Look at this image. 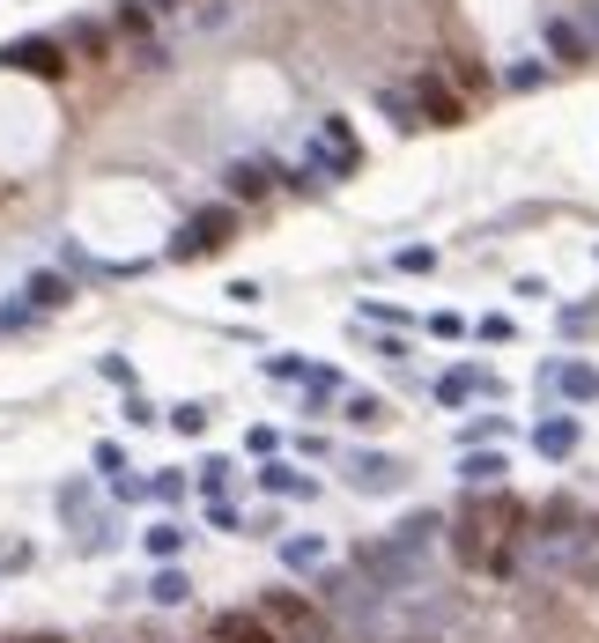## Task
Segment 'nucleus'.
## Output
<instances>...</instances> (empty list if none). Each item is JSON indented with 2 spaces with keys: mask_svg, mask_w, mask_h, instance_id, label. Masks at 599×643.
<instances>
[{
  "mask_svg": "<svg viewBox=\"0 0 599 643\" xmlns=\"http://www.w3.org/2000/svg\"><path fill=\"white\" fill-rule=\"evenodd\" d=\"M489 437H503V414H474V422H466V444H489Z\"/></svg>",
  "mask_w": 599,
  "mask_h": 643,
  "instance_id": "27",
  "label": "nucleus"
},
{
  "mask_svg": "<svg viewBox=\"0 0 599 643\" xmlns=\"http://www.w3.org/2000/svg\"><path fill=\"white\" fill-rule=\"evenodd\" d=\"M415 104H422V126H459V119H466L459 89L437 82V74H422V82H415Z\"/></svg>",
  "mask_w": 599,
  "mask_h": 643,
  "instance_id": "10",
  "label": "nucleus"
},
{
  "mask_svg": "<svg viewBox=\"0 0 599 643\" xmlns=\"http://www.w3.org/2000/svg\"><path fill=\"white\" fill-rule=\"evenodd\" d=\"M548 82V60H518V67H503V89H518V97H526V89H540Z\"/></svg>",
  "mask_w": 599,
  "mask_h": 643,
  "instance_id": "22",
  "label": "nucleus"
},
{
  "mask_svg": "<svg viewBox=\"0 0 599 643\" xmlns=\"http://www.w3.org/2000/svg\"><path fill=\"white\" fill-rule=\"evenodd\" d=\"M0 67L37 74V82H60V74H67V60H60V45H52V37H15V45H0Z\"/></svg>",
  "mask_w": 599,
  "mask_h": 643,
  "instance_id": "6",
  "label": "nucleus"
},
{
  "mask_svg": "<svg viewBox=\"0 0 599 643\" xmlns=\"http://www.w3.org/2000/svg\"><path fill=\"white\" fill-rule=\"evenodd\" d=\"M378 111H385L392 126H407V134L422 126V104H415V89H378Z\"/></svg>",
  "mask_w": 599,
  "mask_h": 643,
  "instance_id": "17",
  "label": "nucleus"
},
{
  "mask_svg": "<svg viewBox=\"0 0 599 643\" xmlns=\"http://www.w3.org/2000/svg\"><path fill=\"white\" fill-rule=\"evenodd\" d=\"M141 8H185V0H141Z\"/></svg>",
  "mask_w": 599,
  "mask_h": 643,
  "instance_id": "32",
  "label": "nucleus"
},
{
  "mask_svg": "<svg viewBox=\"0 0 599 643\" xmlns=\"http://www.w3.org/2000/svg\"><path fill=\"white\" fill-rule=\"evenodd\" d=\"M259 621L282 629V636H318V607H311V599H296V592H282V584L259 592Z\"/></svg>",
  "mask_w": 599,
  "mask_h": 643,
  "instance_id": "5",
  "label": "nucleus"
},
{
  "mask_svg": "<svg viewBox=\"0 0 599 643\" xmlns=\"http://www.w3.org/2000/svg\"><path fill=\"white\" fill-rule=\"evenodd\" d=\"M148 496H156V503H178V496H185V481H178V466H163V474H156V481H148Z\"/></svg>",
  "mask_w": 599,
  "mask_h": 643,
  "instance_id": "26",
  "label": "nucleus"
},
{
  "mask_svg": "<svg viewBox=\"0 0 599 643\" xmlns=\"http://www.w3.org/2000/svg\"><path fill=\"white\" fill-rule=\"evenodd\" d=\"M230 474H237L230 459H200V488H208V496H222V488H230Z\"/></svg>",
  "mask_w": 599,
  "mask_h": 643,
  "instance_id": "25",
  "label": "nucleus"
},
{
  "mask_svg": "<svg viewBox=\"0 0 599 643\" xmlns=\"http://www.w3.org/2000/svg\"><path fill=\"white\" fill-rule=\"evenodd\" d=\"M496 370H474V363H466V370H444L437 377V407H466V400H496Z\"/></svg>",
  "mask_w": 599,
  "mask_h": 643,
  "instance_id": "7",
  "label": "nucleus"
},
{
  "mask_svg": "<svg viewBox=\"0 0 599 643\" xmlns=\"http://www.w3.org/2000/svg\"><path fill=\"white\" fill-rule=\"evenodd\" d=\"M156 414H163V407H148L141 392H134V400H126V422H134V429H148V422H156Z\"/></svg>",
  "mask_w": 599,
  "mask_h": 643,
  "instance_id": "31",
  "label": "nucleus"
},
{
  "mask_svg": "<svg viewBox=\"0 0 599 643\" xmlns=\"http://www.w3.org/2000/svg\"><path fill=\"white\" fill-rule=\"evenodd\" d=\"M259 488H267V496H318V481L296 474L289 459H267V466H259Z\"/></svg>",
  "mask_w": 599,
  "mask_h": 643,
  "instance_id": "14",
  "label": "nucleus"
},
{
  "mask_svg": "<svg viewBox=\"0 0 599 643\" xmlns=\"http://www.w3.org/2000/svg\"><path fill=\"white\" fill-rule=\"evenodd\" d=\"M333 562V547H326V533H289L282 540V570H296V577H311V570H326Z\"/></svg>",
  "mask_w": 599,
  "mask_h": 643,
  "instance_id": "13",
  "label": "nucleus"
},
{
  "mask_svg": "<svg viewBox=\"0 0 599 643\" xmlns=\"http://www.w3.org/2000/svg\"><path fill=\"white\" fill-rule=\"evenodd\" d=\"M474 333H481V340H496V348H503V340H511L518 326H511V318H481V326H474Z\"/></svg>",
  "mask_w": 599,
  "mask_h": 643,
  "instance_id": "30",
  "label": "nucleus"
},
{
  "mask_svg": "<svg viewBox=\"0 0 599 643\" xmlns=\"http://www.w3.org/2000/svg\"><path fill=\"white\" fill-rule=\"evenodd\" d=\"M208 636H215V643H289L282 629H267V621H259V607H252V614H215Z\"/></svg>",
  "mask_w": 599,
  "mask_h": 643,
  "instance_id": "12",
  "label": "nucleus"
},
{
  "mask_svg": "<svg viewBox=\"0 0 599 643\" xmlns=\"http://www.w3.org/2000/svg\"><path fill=\"white\" fill-rule=\"evenodd\" d=\"M230 230H237V207H200V215L171 237V259H208V252L230 244Z\"/></svg>",
  "mask_w": 599,
  "mask_h": 643,
  "instance_id": "2",
  "label": "nucleus"
},
{
  "mask_svg": "<svg viewBox=\"0 0 599 643\" xmlns=\"http://www.w3.org/2000/svg\"><path fill=\"white\" fill-rule=\"evenodd\" d=\"M392 267H400V274H429L437 252H429V244H407V252H392Z\"/></svg>",
  "mask_w": 599,
  "mask_h": 643,
  "instance_id": "24",
  "label": "nucleus"
},
{
  "mask_svg": "<svg viewBox=\"0 0 599 643\" xmlns=\"http://www.w3.org/2000/svg\"><path fill=\"white\" fill-rule=\"evenodd\" d=\"M540 37H548V60H555V67H585L592 52H599L592 30H577L570 15H548V30H540Z\"/></svg>",
  "mask_w": 599,
  "mask_h": 643,
  "instance_id": "8",
  "label": "nucleus"
},
{
  "mask_svg": "<svg viewBox=\"0 0 599 643\" xmlns=\"http://www.w3.org/2000/svg\"><path fill=\"white\" fill-rule=\"evenodd\" d=\"M23 296H30V304H37V311H67V304H74V289H67V274H30V281H23Z\"/></svg>",
  "mask_w": 599,
  "mask_h": 643,
  "instance_id": "16",
  "label": "nucleus"
},
{
  "mask_svg": "<svg viewBox=\"0 0 599 643\" xmlns=\"http://www.w3.org/2000/svg\"><path fill=\"white\" fill-rule=\"evenodd\" d=\"M348 422L355 429H378V422H392V407L378 400V392H348Z\"/></svg>",
  "mask_w": 599,
  "mask_h": 643,
  "instance_id": "20",
  "label": "nucleus"
},
{
  "mask_svg": "<svg viewBox=\"0 0 599 643\" xmlns=\"http://www.w3.org/2000/svg\"><path fill=\"white\" fill-rule=\"evenodd\" d=\"M141 592H148V599H156V607H185V592H193V584H185V570H171V562H163V570H156V577H148V584H141Z\"/></svg>",
  "mask_w": 599,
  "mask_h": 643,
  "instance_id": "18",
  "label": "nucleus"
},
{
  "mask_svg": "<svg viewBox=\"0 0 599 643\" xmlns=\"http://www.w3.org/2000/svg\"><path fill=\"white\" fill-rule=\"evenodd\" d=\"M481 496V488H474ZM518 533H526V510L511 496H481L459 510V562L466 570H489V577H511L518 570Z\"/></svg>",
  "mask_w": 599,
  "mask_h": 643,
  "instance_id": "1",
  "label": "nucleus"
},
{
  "mask_svg": "<svg viewBox=\"0 0 599 643\" xmlns=\"http://www.w3.org/2000/svg\"><path fill=\"white\" fill-rule=\"evenodd\" d=\"M341 474H348L355 496H392V488L407 481V466H400V459H385V451H348Z\"/></svg>",
  "mask_w": 599,
  "mask_h": 643,
  "instance_id": "4",
  "label": "nucleus"
},
{
  "mask_svg": "<svg viewBox=\"0 0 599 643\" xmlns=\"http://www.w3.org/2000/svg\"><path fill=\"white\" fill-rule=\"evenodd\" d=\"M503 474H511V466H503V451H466V459H459V481H466V488H496Z\"/></svg>",
  "mask_w": 599,
  "mask_h": 643,
  "instance_id": "15",
  "label": "nucleus"
},
{
  "mask_svg": "<svg viewBox=\"0 0 599 643\" xmlns=\"http://www.w3.org/2000/svg\"><path fill=\"white\" fill-rule=\"evenodd\" d=\"M171 429H178V437H200V429H208V400H178L171 407Z\"/></svg>",
  "mask_w": 599,
  "mask_h": 643,
  "instance_id": "23",
  "label": "nucleus"
},
{
  "mask_svg": "<svg viewBox=\"0 0 599 643\" xmlns=\"http://www.w3.org/2000/svg\"><path fill=\"white\" fill-rule=\"evenodd\" d=\"M540 392H555V400H570V407H592L599 400V370L585 355H555V363L540 370Z\"/></svg>",
  "mask_w": 599,
  "mask_h": 643,
  "instance_id": "3",
  "label": "nucleus"
},
{
  "mask_svg": "<svg viewBox=\"0 0 599 643\" xmlns=\"http://www.w3.org/2000/svg\"><path fill=\"white\" fill-rule=\"evenodd\" d=\"M222 178H230V200H267L274 185H282V170H274L267 156H237Z\"/></svg>",
  "mask_w": 599,
  "mask_h": 643,
  "instance_id": "9",
  "label": "nucleus"
},
{
  "mask_svg": "<svg viewBox=\"0 0 599 643\" xmlns=\"http://www.w3.org/2000/svg\"><path fill=\"white\" fill-rule=\"evenodd\" d=\"M429 333H437V340H459L466 318H459V311H437V318H429Z\"/></svg>",
  "mask_w": 599,
  "mask_h": 643,
  "instance_id": "29",
  "label": "nucleus"
},
{
  "mask_svg": "<svg viewBox=\"0 0 599 643\" xmlns=\"http://www.w3.org/2000/svg\"><path fill=\"white\" fill-rule=\"evenodd\" d=\"M141 547H148L156 562H178V547H185V525H171V518H163V525H148V533H141Z\"/></svg>",
  "mask_w": 599,
  "mask_h": 643,
  "instance_id": "19",
  "label": "nucleus"
},
{
  "mask_svg": "<svg viewBox=\"0 0 599 643\" xmlns=\"http://www.w3.org/2000/svg\"><path fill=\"white\" fill-rule=\"evenodd\" d=\"M577 437H585V429H577V414H548V422L533 429V451L563 466V459H577Z\"/></svg>",
  "mask_w": 599,
  "mask_h": 643,
  "instance_id": "11",
  "label": "nucleus"
},
{
  "mask_svg": "<svg viewBox=\"0 0 599 643\" xmlns=\"http://www.w3.org/2000/svg\"><path fill=\"white\" fill-rule=\"evenodd\" d=\"M259 370H267L274 385H304V377H311L318 363H304V355H267V363H259Z\"/></svg>",
  "mask_w": 599,
  "mask_h": 643,
  "instance_id": "21",
  "label": "nucleus"
},
{
  "mask_svg": "<svg viewBox=\"0 0 599 643\" xmlns=\"http://www.w3.org/2000/svg\"><path fill=\"white\" fill-rule=\"evenodd\" d=\"M245 444H252V459H274V451H282V429H252Z\"/></svg>",
  "mask_w": 599,
  "mask_h": 643,
  "instance_id": "28",
  "label": "nucleus"
}]
</instances>
